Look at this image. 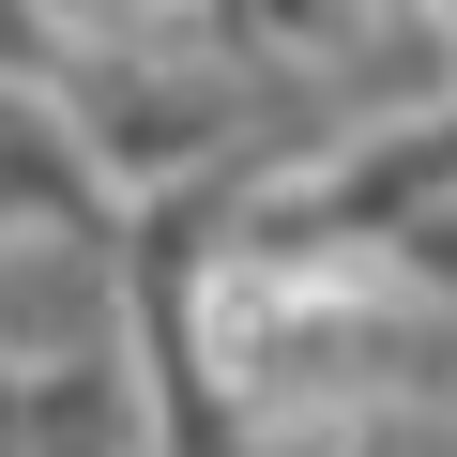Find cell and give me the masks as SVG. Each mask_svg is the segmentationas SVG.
Segmentation results:
<instances>
[{
	"label": "cell",
	"mask_w": 457,
	"mask_h": 457,
	"mask_svg": "<svg viewBox=\"0 0 457 457\" xmlns=\"http://www.w3.org/2000/svg\"><path fill=\"white\" fill-rule=\"evenodd\" d=\"M0 77H62V0H0Z\"/></svg>",
	"instance_id": "3957f363"
},
{
	"label": "cell",
	"mask_w": 457,
	"mask_h": 457,
	"mask_svg": "<svg viewBox=\"0 0 457 457\" xmlns=\"http://www.w3.org/2000/svg\"><path fill=\"white\" fill-rule=\"evenodd\" d=\"M107 351H137L122 198H92V213H16V228H0V366H107Z\"/></svg>",
	"instance_id": "6da1fadb"
},
{
	"label": "cell",
	"mask_w": 457,
	"mask_h": 457,
	"mask_svg": "<svg viewBox=\"0 0 457 457\" xmlns=\"http://www.w3.org/2000/svg\"><path fill=\"white\" fill-rule=\"evenodd\" d=\"M351 457H457V411L442 396H411V411H366V442Z\"/></svg>",
	"instance_id": "7a4b0ae2"
}]
</instances>
